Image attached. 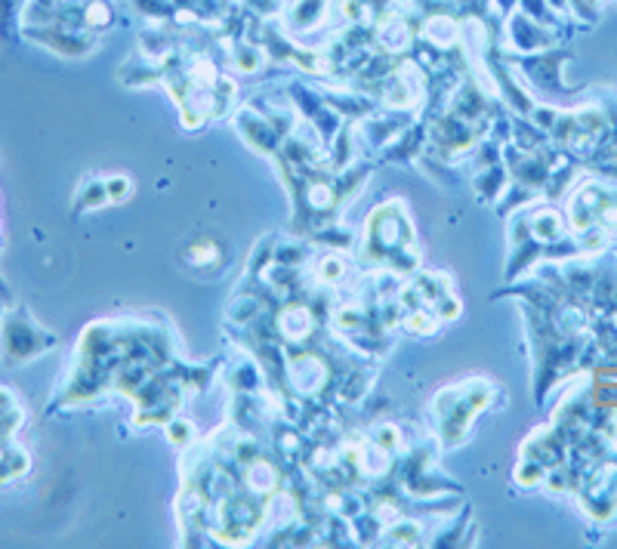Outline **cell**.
<instances>
[{
	"label": "cell",
	"mask_w": 617,
	"mask_h": 549,
	"mask_svg": "<svg viewBox=\"0 0 617 549\" xmlns=\"http://www.w3.org/2000/svg\"><path fill=\"white\" fill-rule=\"evenodd\" d=\"M0 343H4V355L19 364V361H31V358H38L41 352L53 349L56 337L47 334L44 327H38L31 321L28 312L19 309L4 321V337H0Z\"/></svg>",
	"instance_id": "6da1fadb"
},
{
	"label": "cell",
	"mask_w": 617,
	"mask_h": 549,
	"mask_svg": "<svg viewBox=\"0 0 617 549\" xmlns=\"http://www.w3.org/2000/svg\"><path fill=\"white\" fill-rule=\"evenodd\" d=\"M105 192H108V198H112V201H124V198L133 192V186H130L124 176H115V179L105 182Z\"/></svg>",
	"instance_id": "3957f363"
},
{
	"label": "cell",
	"mask_w": 617,
	"mask_h": 549,
	"mask_svg": "<svg viewBox=\"0 0 617 549\" xmlns=\"http://www.w3.org/2000/svg\"><path fill=\"white\" fill-rule=\"evenodd\" d=\"M183 260L192 266V269H204L207 275H213L216 269H223L226 263V250L220 241H213V238H195L186 244V253H183Z\"/></svg>",
	"instance_id": "7a4b0ae2"
}]
</instances>
